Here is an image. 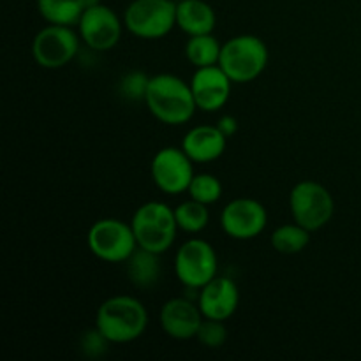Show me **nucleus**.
I'll return each instance as SVG.
<instances>
[{
	"instance_id": "nucleus-15",
	"label": "nucleus",
	"mask_w": 361,
	"mask_h": 361,
	"mask_svg": "<svg viewBox=\"0 0 361 361\" xmlns=\"http://www.w3.org/2000/svg\"><path fill=\"white\" fill-rule=\"evenodd\" d=\"M203 314L197 303L189 298H173L161 309V326L175 341H189L197 335Z\"/></svg>"
},
{
	"instance_id": "nucleus-21",
	"label": "nucleus",
	"mask_w": 361,
	"mask_h": 361,
	"mask_svg": "<svg viewBox=\"0 0 361 361\" xmlns=\"http://www.w3.org/2000/svg\"><path fill=\"white\" fill-rule=\"evenodd\" d=\"M309 243L310 231L300 226L298 222L284 224L271 233V245L281 254H298L305 250Z\"/></svg>"
},
{
	"instance_id": "nucleus-14",
	"label": "nucleus",
	"mask_w": 361,
	"mask_h": 361,
	"mask_svg": "<svg viewBox=\"0 0 361 361\" xmlns=\"http://www.w3.org/2000/svg\"><path fill=\"white\" fill-rule=\"evenodd\" d=\"M240 303L238 286L229 277H215L200 289L197 305L207 319L228 321L236 312Z\"/></svg>"
},
{
	"instance_id": "nucleus-11",
	"label": "nucleus",
	"mask_w": 361,
	"mask_h": 361,
	"mask_svg": "<svg viewBox=\"0 0 361 361\" xmlns=\"http://www.w3.org/2000/svg\"><path fill=\"white\" fill-rule=\"evenodd\" d=\"M78 34L94 51H108L122 37V21L111 7L97 4L83 11L78 21Z\"/></svg>"
},
{
	"instance_id": "nucleus-5",
	"label": "nucleus",
	"mask_w": 361,
	"mask_h": 361,
	"mask_svg": "<svg viewBox=\"0 0 361 361\" xmlns=\"http://www.w3.org/2000/svg\"><path fill=\"white\" fill-rule=\"evenodd\" d=\"M123 25L145 41L162 39L176 27V2L173 0H133L123 14Z\"/></svg>"
},
{
	"instance_id": "nucleus-24",
	"label": "nucleus",
	"mask_w": 361,
	"mask_h": 361,
	"mask_svg": "<svg viewBox=\"0 0 361 361\" xmlns=\"http://www.w3.org/2000/svg\"><path fill=\"white\" fill-rule=\"evenodd\" d=\"M150 78L141 71H133L127 73L126 76L120 80L118 92L122 94L123 99L127 101H145L147 97L148 85H150Z\"/></svg>"
},
{
	"instance_id": "nucleus-19",
	"label": "nucleus",
	"mask_w": 361,
	"mask_h": 361,
	"mask_svg": "<svg viewBox=\"0 0 361 361\" xmlns=\"http://www.w3.org/2000/svg\"><path fill=\"white\" fill-rule=\"evenodd\" d=\"M87 9L83 0H37V11L49 25H78Z\"/></svg>"
},
{
	"instance_id": "nucleus-6",
	"label": "nucleus",
	"mask_w": 361,
	"mask_h": 361,
	"mask_svg": "<svg viewBox=\"0 0 361 361\" xmlns=\"http://www.w3.org/2000/svg\"><path fill=\"white\" fill-rule=\"evenodd\" d=\"M87 243L90 252L104 263H127L137 249L133 226L120 219H101L92 224Z\"/></svg>"
},
{
	"instance_id": "nucleus-4",
	"label": "nucleus",
	"mask_w": 361,
	"mask_h": 361,
	"mask_svg": "<svg viewBox=\"0 0 361 361\" xmlns=\"http://www.w3.org/2000/svg\"><path fill=\"white\" fill-rule=\"evenodd\" d=\"M130 226L136 235L137 247L155 254L168 252L178 231L175 210L162 201H148L141 204L134 212Z\"/></svg>"
},
{
	"instance_id": "nucleus-20",
	"label": "nucleus",
	"mask_w": 361,
	"mask_h": 361,
	"mask_svg": "<svg viewBox=\"0 0 361 361\" xmlns=\"http://www.w3.org/2000/svg\"><path fill=\"white\" fill-rule=\"evenodd\" d=\"M222 44L214 37V34L190 35L185 44V56L196 69L201 67L219 66Z\"/></svg>"
},
{
	"instance_id": "nucleus-27",
	"label": "nucleus",
	"mask_w": 361,
	"mask_h": 361,
	"mask_svg": "<svg viewBox=\"0 0 361 361\" xmlns=\"http://www.w3.org/2000/svg\"><path fill=\"white\" fill-rule=\"evenodd\" d=\"M217 127L226 137H231V136H235L236 130H238V120L231 115H224L221 120H219Z\"/></svg>"
},
{
	"instance_id": "nucleus-8",
	"label": "nucleus",
	"mask_w": 361,
	"mask_h": 361,
	"mask_svg": "<svg viewBox=\"0 0 361 361\" xmlns=\"http://www.w3.org/2000/svg\"><path fill=\"white\" fill-rule=\"evenodd\" d=\"M217 252L207 240H187L176 250L175 275L187 289H201L217 277Z\"/></svg>"
},
{
	"instance_id": "nucleus-16",
	"label": "nucleus",
	"mask_w": 361,
	"mask_h": 361,
	"mask_svg": "<svg viewBox=\"0 0 361 361\" xmlns=\"http://www.w3.org/2000/svg\"><path fill=\"white\" fill-rule=\"evenodd\" d=\"M226 141L228 137L219 130L217 126H197L183 136L182 148L192 162L204 164L217 161L224 154Z\"/></svg>"
},
{
	"instance_id": "nucleus-18",
	"label": "nucleus",
	"mask_w": 361,
	"mask_h": 361,
	"mask_svg": "<svg viewBox=\"0 0 361 361\" xmlns=\"http://www.w3.org/2000/svg\"><path fill=\"white\" fill-rule=\"evenodd\" d=\"M161 254L150 252L147 249L137 247L136 252L127 259V274H129L130 282L140 289H150L159 282L162 274Z\"/></svg>"
},
{
	"instance_id": "nucleus-26",
	"label": "nucleus",
	"mask_w": 361,
	"mask_h": 361,
	"mask_svg": "<svg viewBox=\"0 0 361 361\" xmlns=\"http://www.w3.org/2000/svg\"><path fill=\"white\" fill-rule=\"evenodd\" d=\"M109 344H111V342H109L108 338L102 335V331L95 326L94 330L85 331L83 337H81L80 348L87 358H101V356L106 355Z\"/></svg>"
},
{
	"instance_id": "nucleus-7",
	"label": "nucleus",
	"mask_w": 361,
	"mask_h": 361,
	"mask_svg": "<svg viewBox=\"0 0 361 361\" xmlns=\"http://www.w3.org/2000/svg\"><path fill=\"white\" fill-rule=\"evenodd\" d=\"M289 210L293 221L314 233L331 221L335 203L326 187L312 180H303L289 194Z\"/></svg>"
},
{
	"instance_id": "nucleus-25",
	"label": "nucleus",
	"mask_w": 361,
	"mask_h": 361,
	"mask_svg": "<svg viewBox=\"0 0 361 361\" xmlns=\"http://www.w3.org/2000/svg\"><path fill=\"white\" fill-rule=\"evenodd\" d=\"M226 321L217 319H207L204 317L201 323L200 330H197L196 338L208 349H219L224 345L226 338H228V330L224 326Z\"/></svg>"
},
{
	"instance_id": "nucleus-13",
	"label": "nucleus",
	"mask_w": 361,
	"mask_h": 361,
	"mask_svg": "<svg viewBox=\"0 0 361 361\" xmlns=\"http://www.w3.org/2000/svg\"><path fill=\"white\" fill-rule=\"evenodd\" d=\"M233 81L222 71L221 66H210L196 69L190 78V90L197 109L215 113L226 106L231 95Z\"/></svg>"
},
{
	"instance_id": "nucleus-2",
	"label": "nucleus",
	"mask_w": 361,
	"mask_h": 361,
	"mask_svg": "<svg viewBox=\"0 0 361 361\" xmlns=\"http://www.w3.org/2000/svg\"><path fill=\"white\" fill-rule=\"evenodd\" d=\"M95 326L111 344H129L145 334L148 326V312L134 296H113L99 307Z\"/></svg>"
},
{
	"instance_id": "nucleus-3",
	"label": "nucleus",
	"mask_w": 361,
	"mask_h": 361,
	"mask_svg": "<svg viewBox=\"0 0 361 361\" xmlns=\"http://www.w3.org/2000/svg\"><path fill=\"white\" fill-rule=\"evenodd\" d=\"M268 46L252 34L235 35L222 44L219 66L231 78L233 83H250L264 73L268 66Z\"/></svg>"
},
{
	"instance_id": "nucleus-23",
	"label": "nucleus",
	"mask_w": 361,
	"mask_h": 361,
	"mask_svg": "<svg viewBox=\"0 0 361 361\" xmlns=\"http://www.w3.org/2000/svg\"><path fill=\"white\" fill-rule=\"evenodd\" d=\"M189 197L203 204H214L222 197V183L212 173H197L189 185Z\"/></svg>"
},
{
	"instance_id": "nucleus-17",
	"label": "nucleus",
	"mask_w": 361,
	"mask_h": 361,
	"mask_svg": "<svg viewBox=\"0 0 361 361\" xmlns=\"http://www.w3.org/2000/svg\"><path fill=\"white\" fill-rule=\"evenodd\" d=\"M217 16L204 0H180L176 2V27L187 35L212 34Z\"/></svg>"
},
{
	"instance_id": "nucleus-9",
	"label": "nucleus",
	"mask_w": 361,
	"mask_h": 361,
	"mask_svg": "<svg viewBox=\"0 0 361 361\" xmlns=\"http://www.w3.org/2000/svg\"><path fill=\"white\" fill-rule=\"evenodd\" d=\"M80 39L73 27L48 25L35 34L32 42V55L37 66L44 69H60L78 55Z\"/></svg>"
},
{
	"instance_id": "nucleus-28",
	"label": "nucleus",
	"mask_w": 361,
	"mask_h": 361,
	"mask_svg": "<svg viewBox=\"0 0 361 361\" xmlns=\"http://www.w3.org/2000/svg\"><path fill=\"white\" fill-rule=\"evenodd\" d=\"M85 2V7H94L97 6V4H101V0H83Z\"/></svg>"
},
{
	"instance_id": "nucleus-10",
	"label": "nucleus",
	"mask_w": 361,
	"mask_h": 361,
	"mask_svg": "<svg viewBox=\"0 0 361 361\" xmlns=\"http://www.w3.org/2000/svg\"><path fill=\"white\" fill-rule=\"evenodd\" d=\"M150 173L157 189L168 196L187 192L196 175L192 159L183 152L182 147L161 148L152 159Z\"/></svg>"
},
{
	"instance_id": "nucleus-12",
	"label": "nucleus",
	"mask_w": 361,
	"mask_h": 361,
	"mask_svg": "<svg viewBox=\"0 0 361 361\" xmlns=\"http://www.w3.org/2000/svg\"><path fill=\"white\" fill-rule=\"evenodd\" d=\"M268 224L267 208L250 197L229 201L221 214V228L229 238L247 242L257 238Z\"/></svg>"
},
{
	"instance_id": "nucleus-1",
	"label": "nucleus",
	"mask_w": 361,
	"mask_h": 361,
	"mask_svg": "<svg viewBox=\"0 0 361 361\" xmlns=\"http://www.w3.org/2000/svg\"><path fill=\"white\" fill-rule=\"evenodd\" d=\"M145 102L148 111L166 126H183L192 118L197 109L190 83L168 73L150 78Z\"/></svg>"
},
{
	"instance_id": "nucleus-22",
	"label": "nucleus",
	"mask_w": 361,
	"mask_h": 361,
	"mask_svg": "<svg viewBox=\"0 0 361 361\" xmlns=\"http://www.w3.org/2000/svg\"><path fill=\"white\" fill-rule=\"evenodd\" d=\"M175 217L178 229L185 233H201L210 222V212H208V204L200 203V201L192 200L183 201L175 208Z\"/></svg>"
}]
</instances>
